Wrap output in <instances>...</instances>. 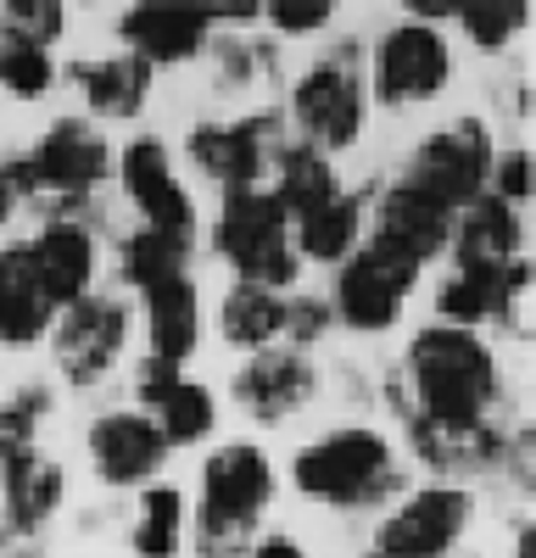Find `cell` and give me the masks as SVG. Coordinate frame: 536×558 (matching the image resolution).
Here are the masks:
<instances>
[{
    "mask_svg": "<svg viewBox=\"0 0 536 558\" xmlns=\"http://www.w3.org/2000/svg\"><path fill=\"white\" fill-rule=\"evenodd\" d=\"M118 34L129 45V57H141L146 68L191 62L212 34V17L202 0H146V7H129L118 17Z\"/></svg>",
    "mask_w": 536,
    "mask_h": 558,
    "instance_id": "14",
    "label": "cell"
},
{
    "mask_svg": "<svg viewBox=\"0 0 536 558\" xmlns=\"http://www.w3.org/2000/svg\"><path fill=\"white\" fill-rule=\"evenodd\" d=\"M409 386H414L409 418L475 430L486 425V408L498 402V363H491V347L475 330L430 324L409 347Z\"/></svg>",
    "mask_w": 536,
    "mask_h": 558,
    "instance_id": "1",
    "label": "cell"
},
{
    "mask_svg": "<svg viewBox=\"0 0 536 558\" xmlns=\"http://www.w3.org/2000/svg\"><path fill=\"white\" fill-rule=\"evenodd\" d=\"M357 229H364V196H336L330 207L307 213L296 223V257H313V263H346L352 246H357Z\"/></svg>",
    "mask_w": 536,
    "mask_h": 558,
    "instance_id": "27",
    "label": "cell"
},
{
    "mask_svg": "<svg viewBox=\"0 0 536 558\" xmlns=\"http://www.w3.org/2000/svg\"><path fill=\"white\" fill-rule=\"evenodd\" d=\"M23 173H28L34 196H45V191L51 196H89L112 173V151L89 123L62 118L34 140V151L23 157Z\"/></svg>",
    "mask_w": 536,
    "mask_h": 558,
    "instance_id": "8",
    "label": "cell"
},
{
    "mask_svg": "<svg viewBox=\"0 0 536 558\" xmlns=\"http://www.w3.org/2000/svg\"><path fill=\"white\" fill-rule=\"evenodd\" d=\"M453 263L459 274H486L498 279L509 263H520V207L498 202V196H475L459 218H453Z\"/></svg>",
    "mask_w": 536,
    "mask_h": 558,
    "instance_id": "16",
    "label": "cell"
},
{
    "mask_svg": "<svg viewBox=\"0 0 536 558\" xmlns=\"http://www.w3.org/2000/svg\"><path fill=\"white\" fill-rule=\"evenodd\" d=\"M146 330H151V357L179 368L196 341H202V296L185 274L179 279H162V286L146 291Z\"/></svg>",
    "mask_w": 536,
    "mask_h": 558,
    "instance_id": "21",
    "label": "cell"
},
{
    "mask_svg": "<svg viewBox=\"0 0 536 558\" xmlns=\"http://www.w3.org/2000/svg\"><path fill=\"white\" fill-rule=\"evenodd\" d=\"M28 263L39 274V286L45 296L62 307L84 302L89 296V274H96V241H89V229L73 223V218H57V223H45L39 235L28 241Z\"/></svg>",
    "mask_w": 536,
    "mask_h": 558,
    "instance_id": "19",
    "label": "cell"
},
{
    "mask_svg": "<svg viewBox=\"0 0 536 558\" xmlns=\"http://www.w3.org/2000/svg\"><path fill=\"white\" fill-rule=\"evenodd\" d=\"M212 246L235 263L241 286L280 291L296 279V246H291V218L268 191L223 196V213L212 223Z\"/></svg>",
    "mask_w": 536,
    "mask_h": 558,
    "instance_id": "4",
    "label": "cell"
},
{
    "mask_svg": "<svg viewBox=\"0 0 536 558\" xmlns=\"http://www.w3.org/2000/svg\"><path fill=\"white\" fill-rule=\"evenodd\" d=\"M296 492L336 502V508H369L397 492V463L386 436L375 430H336L325 441H307L291 463Z\"/></svg>",
    "mask_w": 536,
    "mask_h": 558,
    "instance_id": "3",
    "label": "cell"
},
{
    "mask_svg": "<svg viewBox=\"0 0 536 558\" xmlns=\"http://www.w3.org/2000/svg\"><path fill=\"white\" fill-rule=\"evenodd\" d=\"M291 118L307 134L302 146L313 151H341L364 134L369 118V96H364V73H357L352 51H336L325 62H313L296 89H291Z\"/></svg>",
    "mask_w": 536,
    "mask_h": 558,
    "instance_id": "5",
    "label": "cell"
},
{
    "mask_svg": "<svg viewBox=\"0 0 536 558\" xmlns=\"http://www.w3.org/2000/svg\"><path fill=\"white\" fill-rule=\"evenodd\" d=\"M118 179H123L129 202L146 213V229H151V235H162V241H173V246H191V241H196V207H191L185 191H179L162 140L146 134V140H134V146H123Z\"/></svg>",
    "mask_w": 536,
    "mask_h": 558,
    "instance_id": "11",
    "label": "cell"
},
{
    "mask_svg": "<svg viewBox=\"0 0 536 558\" xmlns=\"http://www.w3.org/2000/svg\"><path fill=\"white\" fill-rule=\"evenodd\" d=\"M486 179H491V140L475 118H464L453 129H436L414 151L409 173H402V184H409L414 196H425L430 207L453 213V218L475 196H486Z\"/></svg>",
    "mask_w": 536,
    "mask_h": 558,
    "instance_id": "6",
    "label": "cell"
},
{
    "mask_svg": "<svg viewBox=\"0 0 536 558\" xmlns=\"http://www.w3.org/2000/svg\"><path fill=\"white\" fill-rule=\"evenodd\" d=\"M531 547H536V531H520V558H536Z\"/></svg>",
    "mask_w": 536,
    "mask_h": 558,
    "instance_id": "41",
    "label": "cell"
},
{
    "mask_svg": "<svg viewBox=\"0 0 536 558\" xmlns=\"http://www.w3.org/2000/svg\"><path fill=\"white\" fill-rule=\"evenodd\" d=\"M89 458H96V475L107 486H141L162 470L168 441L146 413H107L89 430Z\"/></svg>",
    "mask_w": 536,
    "mask_h": 558,
    "instance_id": "18",
    "label": "cell"
},
{
    "mask_svg": "<svg viewBox=\"0 0 536 558\" xmlns=\"http://www.w3.org/2000/svg\"><path fill=\"white\" fill-rule=\"evenodd\" d=\"M447 241H453V213L430 207V202L414 196L402 179L380 196V207H375V241H369V246L402 257L409 268H425L430 257L447 252Z\"/></svg>",
    "mask_w": 536,
    "mask_h": 558,
    "instance_id": "15",
    "label": "cell"
},
{
    "mask_svg": "<svg viewBox=\"0 0 536 558\" xmlns=\"http://www.w3.org/2000/svg\"><path fill=\"white\" fill-rule=\"evenodd\" d=\"M78 96L89 101V112L101 118H134L146 107V89H151V68L141 57H101V62H78L73 68Z\"/></svg>",
    "mask_w": 536,
    "mask_h": 558,
    "instance_id": "22",
    "label": "cell"
},
{
    "mask_svg": "<svg viewBox=\"0 0 536 558\" xmlns=\"http://www.w3.org/2000/svg\"><path fill=\"white\" fill-rule=\"evenodd\" d=\"M453 78V57L447 39L425 23H397L380 45H375V96L386 107H414L430 101L436 89Z\"/></svg>",
    "mask_w": 536,
    "mask_h": 558,
    "instance_id": "10",
    "label": "cell"
},
{
    "mask_svg": "<svg viewBox=\"0 0 536 558\" xmlns=\"http://www.w3.org/2000/svg\"><path fill=\"white\" fill-rule=\"evenodd\" d=\"M51 324H57V302L45 296L28 246H0V341L34 347Z\"/></svg>",
    "mask_w": 536,
    "mask_h": 558,
    "instance_id": "20",
    "label": "cell"
},
{
    "mask_svg": "<svg viewBox=\"0 0 536 558\" xmlns=\"http://www.w3.org/2000/svg\"><path fill=\"white\" fill-rule=\"evenodd\" d=\"M185 257H191V246H173V241L151 235V229H141V235H129L118 246V279L134 286V291H151V286H162V279L185 274Z\"/></svg>",
    "mask_w": 536,
    "mask_h": 558,
    "instance_id": "31",
    "label": "cell"
},
{
    "mask_svg": "<svg viewBox=\"0 0 536 558\" xmlns=\"http://www.w3.org/2000/svg\"><path fill=\"white\" fill-rule=\"evenodd\" d=\"M129 341V313L112 302V296H84L73 302L62 318H57V368L68 375V386H96L107 380V368L118 363Z\"/></svg>",
    "mask_w": 536,
    "mask_h": 558,
    "instance_id": "12",
    "label": "cell"
},
{
    "mask_svg": "<svg viewBox=\"0 0 536 558\" xmlns=\"http://www.w3.org/2000/svg\"><path fill=\"white\" fill-rule=\"evenodd\" d=\"M0 57H7V23H0Z\"/></svg>",
    "mask_w": 536,
    "mask_h": 558,
    "instance_id": "42",
    "label": "cell"
},
{
    "mask_svg": "<svg viewBox=\"0 0 536 558\" xmlns=\"http://www.w3.org/2000/svg\"><path fill=\"white\" fill-rule=\"evenodd\" d=\"M157 418L151 425L162 430V441L168 447H191V441H202L207 430H212V391L207 386H196V380H168L151 402H146Z\"/></svg>",
    "mask_w": 536,
    "mask_h": 558,
    "instance_id": "29",
    "label": "cell"
},
{
    "mask_svg": "<svg viewBox=\"0 0 536 558\" xmlns=\"http://www.w3.org/2000/svg\"><path fill=\"white\" fill-rule=\"evenodd\" d=\"M45 413H51V397H45L39 386L17 391L7 408H0V492H7V486L28 470V463L39 458L34 436H39V425H45Z\"/></svg>",
    "mask_w": 536,
    "mask_h": 558,
    "instance_id": "28",
    "label": "cell"
},
{
    "mask_svg": "<svg viewBox=\"0 0 536 558\" xmlns=\"http://www.w3.org/2000/svg\"><path fill=\"white\" fill-rule=\"evenodd\" d=\"M252 558H302V547L291 536H257L252 542Z\"/></svg>",
    "mask_w": 536,
    "mask_h": 558,
    "instance_id": "40",
    "label": "cell"
},
{
    "mask_svg": "<svg viewBox=\"0 0 536 558\" xmlns=\"http://www.w3.org/2000/svg\"><path fill=\"white\" fill-rule=\"evenodd\" d=\"M179 536H185V497L173 486H151L141 497V514H134V531H129V547L141 558H173L179 553Z\"/></svg>",
    "mask_w": 536,
    "mask_h": 558,
    "instance_id": "30",
    "label": "cell"
},
{
    "mask_svg": "<svg viewBox=\"0 0 536 558\" xmlns=\"http://www.w3.org/2000/svg\"><path fill=\"white\" fill-rule=\"evenodd\" d=\"M280 118L275 112H257V118H241V123H202L191 129V162L223 184V196H241V191H263V173L268 162L280 157Z\"/></svg>",
    "mask_w": 536,
    "mask_h": 558,
    "instance_id": "7",
    "label": "cell"
},
{
    "mask_svg": "<svg viewBox=\"0 0 536 558\" xmlns=\"http://www.w3.org/2000/svg\"><path fill=\"white\" fill-rule=\"evenodd\" d=\"M313 386L319 380H313V368L296 347H268V352H252V363L235 375V402L263 425H280L313 397Z\"/></svg>",
    "mask_w": 536,
    "mask_h": 558,
    "instance_id": "17",
    "label": "cell"
},
{
    "mask_svg": "<svg viewBox=\"0 0 536 558\" xmlns=\"http://www.w3.org/2000/svg\"><path fill=\"white\" fill-rule=\"evenodd\" d=\"M470 525V497L459 486L414 492L397 514L375 531V558H447Z\"/></svg>",
    "mask_w": 536,
    "mask_h": 558,
    "instance_id": "13",
    "label": "cell"
},
{
    "mask_svg": "<svg viewBox=\"0 0 536 558\" xmlns=\"http://www.w3.org/2000/svg\"><path fill=\"white\" fill-rule=\"evenodd\" d=\"M51 78H57L51 57H45L39 45H28V39H17V34L7 28V57H0V84H7L12 96H45V89H51Z\"/></svg>",
    "mask_w": 536,
    "mask_h": 558,
    "instance_id": "34",
    "label": "cell"
},
{
    "mask_svg": "<svg viewBox=\"0 0 536 558\" xmlns=\"http://www.w3.org/2000/svg\"><path fill=\"white\" fill-rule=\"evenodd\" d=\"M525 17H531L525 0H464V12H459V23L470 28V39L486 45V51L509 45L525 28Z\"/></svg>",
    "mask_w": 536,
    "mask_h": 558,
    "instance_id": "32",
    "label": "cell"
},
{
    "mask_svg": "<svg viewBox=\"0 0 536 558\" xmlns=\"http://www.w3.org/2000/svg\"><path fill=\"white\" fill-rule=\"evenodd\" d=\"M268 23H275L280 34H319L330 23V0H268Z\"/></svg>",
    "mask_w": 536,
    "mask_h": 558,
    "instance_id": "35",
    "label": "cell"
},
{
    "mask_svg": "<svg viewBox=\"0 0 536 558\" xmlns=\"http://www.w3.org/2000/svg\"><path fill=\"white\" fill-rule=\"evenodd\" d=\"M17 202H23V191H17V173H12V162H0V229H7V218L17 213Z\"/></svg>",
    "mask_w": 536,
    "mask_h": 558,
    "instance_id": "39",
    "label": "cell"
},
{
    "mask_svg": "<svg viewBox=\"0 0 536 558\" xmlns=\"http://www.w3.org/2000/svg\"><path fill=\"white\" fill-rule=\"evenodd\" d=\"M325 330H330V302H319V296L285 302V336L291 341H319Z\"/></svg>",
    "mask_w": 536,
    "mask_h": 558,
    "instance_id": "37",
    "label": "cell"
},
{
    "mask_svg": "<svg viewBox=\"0 0 536 558\" xmlns=\"http://www.w3.org/2000/svg\"><path fill=\"white\" fill-rule=\"evenodd\" d=\"M409 436L419 447V458L441 475H464V470H486V463H503V436L498 430H447V425H430V418H409Z\"/></svg>",
    "mask_w": 536,
    "mask_h": 558,
    "instance_id": "25",
    "label": "cell"
},
{
    "mask_svg": "<svg viewBox=\"0 0 536 558\" xmlns=\"http://www.w3.org/2000/svg\"><path fill=\"white\" fill-rule=\"evenodd\" d=\"M275 497V470L252 441H230L207 458L202 470V514H196V542L202 558H235L257 525V514Z\"/></svg>",
    "mask_w": 536,
    "mask_h": 558,
    "instance_id": "2",
    "label": "cell"
},
{
    "mask_svg": "<svg viewBox=\"0 0 536 558\" xmlns=\"http://www.w3.org/2000/svg\"><path fill=\"white\" fill-rule=\"evenodd\" d=\"M491 196L498 202H509V207H520L525 196H531V151H509L503 162H491Z\"/></svg>",
    "mask_w": 536,
    "mask_h": 558,
    "instance_id": "36",
    "label": "cell"
},
{
    "mask_svg": "<svg viewBox=\"0 0 536 558\" xmlns=\"http://www.w3.org/2000/svg\"><path fill=\"white\" fill-rule=\"evenodd\" d=\"M218 330L241 352H268L285 336V296L263 286H235L218 302Z\"/></svg>",
    "mask_w": 536,
    "mask_h": 558,
    "instance_id": "24",
    "label": "cell"
},
{
    "mask_svg": "<svg viewBox=\"0 0 536 558\" xmlns=\"http://www.w3.org/2000/svg\"><path fill=\"white\" fill-rule=\"evenodd\" d=\"M275 168H280V184H275L268 196H275V202H280V213H285V218H296V223H302L307 213L330 207V202L341 196L330 157H325V151H313V146H280Z\"/></svg>",
    "mask_w": 536,
    "mask_h": 558,
    "instance_id": "23",
    "label": "cell"
},
{
    "mask_svg": "<svg viewBox=\"0 0 536 558\" xmlns=\"http://www.w3.org/2000/svg\"><path fill=\"white\" fill-rule=\"evenodd\" d=\"M414 279H419V268H409L402 257H391L380 246H364L357 257L341 263V279H336V313H341V324H346V330H364V336L391 330L402 302H409V291H414Z\"/></svg>",
    "mask_w": 536,
    "mask_h": 558,
    "instance_id": "9",
    "label": "cell"
},
{
    "mask_svg": "<svg viewBox=\"0 0 536 558\" xmlns=\"http://www.w3.org/2000/svg\"><path fill=\"white\" fill-rule=\"evenodd\" d=\"M257 12H263L257 0H212V7H207V17H212V23H218V17H223V23H252Z\"/></svg>",
    "mask_w": 536,
    "mask_h": 558,
    "instance_id": "38",
    "label": "cell"
},
{
    "mask_svg": "<svg viewBox=\"0 0 536 558\" xmlns=\"http://www.w3.org/2000/svg\"><path fill=\"white\" fill-rule=\"evenodd\" d=\"M0 23H7L17 39L51 51V45L62 39V28H68V7L62 0H7V7H0Z\"/></svg>",
    "mask_w": 536,
    "mask_h": 558,
    "instance_id": "33",
    "label": "cell"
},
{
    "mask_svg": "<svg viewBox=\"0 0 536 558\" xmlns=\"http://www.w3.org/2000/svg\"><path fill=\"white\" fill-rule=\"evenodd\" d=\"M57 502H62V470L45 463V458H34L28 470L0 492V531L7 536H34L45 520L57 514Z\"/></svg>",
    "mask_w": 536,
    "mask_h": 558,
    "instance_id": "26",
    "label": "cell"
}]
</instances>
